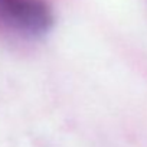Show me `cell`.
<instances>
[{
	"instance_id": "obj_1",
	"label": "cell",
	"mask_w": 147,
	"mask_h": 147,
	"mask_svg": "<svg viewBox=\"0 0 147 147\" xmlns=\"http://www.w3.org/2000/svg\"><path fill=\"white\" fill-rule=\"evenodd\" d=\"M0 20L19 33L39 36L51 29L53 16L43 0H0Z\"/></svg>"
}]
</instances>
